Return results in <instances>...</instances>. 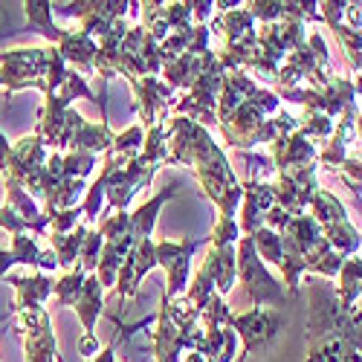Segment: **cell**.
I'll return each mask as SVG.
<instances>
[{"label":"cell","mask_w":362,"mask_h":362,"mask_svg":"<svg viewBox=\"0 0 362 362\" xmlns=\"http://www.w3.org/2000/svg\"><path fill=\"white\" fill-rule=\"evenodd\" d=\"M339 273H342V284L337 290V301H339V308L345 313H354V310H359L356 301H359V290H362L359 287V281H362V261H359V255L345 258Z\"/></svg>","instance_id":"cell-17"},{"label":"cell","mask_w":362,"mask_h":362,"mask_svg":"<svg viewBox=\"0 0 362 362\" xmlns=\"http://www.w3.org/2000/svg\"><path fill=\"white\" fill-rule=\"evenodd\" d=\"M73 308L78 310V316H81V322H84V334L93 337L96 319L102 316V284H99V279H96L93 273L84 279V287H81V293H78V298H76Z\"/></svg>","instance_id":"cell-16"},{"label":"cell","mask_w":362,"mask_h":362,"mask_svg":"<svg viewBox=\"0 0 362 362\" xmlns=\"http://www.w3.org/2000/svg\"><path fill=\"white\" fill-rule=\"evenodd\" d=\"M113 148V131L107 122H99V125H84L70 151H87V154H102V151H110Z\"/></svg>","instance_id":"cell-20"},{"label":"cell","mask_w":362,"mask_h":362,"mask_svg":"<svg viewBox=\"0 0 362 362\" xmlns=\"http://www.w3.org/2000/svg\"><path fill=\"white\" fill-rule=\"evenodd\" d=\"M168 197H174V189H163L157 197H151L148 203H142L134 215H128V221H131V240L151 238V232H154V223H157V212L163 209V203Z\"/></svg>","instance_id":"cell-18"},{"label":"cell","mask_w":362,"mask_h":362,"mask_svg":"<svg viewBox=\"0 0 362 362\" xmlns=\"http://www.w3.org/2000/svg\"><path fill=\"white\" fill-rule=\"evenodd\" d=\"M78 215H81V206H73V209H62V212H55V215L49 218L52 232H58V235L70 232V229L78 223Z\"/></svg>","instance_id":"cell-33"},{"label":"cell","mask_w":362,"mask_h":362,"mask_svg":"<svg viewBox=\"0 0 362 362\" xmlns=\"http://www.w3.org/2000/svg\"><path fill=\"white\" fill-rule=\"evenodd\" d=\"M203 244L200 238H189L183 244H171V240H160L154 244V255H157V267H163L168 273V287H165V298H180L189 284V269H192V255L194 250Z\"/></svg>","instance_id":"cell-6"},{"label":"cell","mask_w":362,"mask_h":362,"mask_svg":"<svg viewBox=\"0 0 362 362\" xmlns=\"http://www.w3.org/2000/svg\"><path fill=\"white\" fill-rule=\"evenodd\" d=\"M0 229H6V232H12V235H29L33 232V226H29L21 215H15L9 206H0ZM35 235V232H33Z\"/></svg>","instance_id":"cell-32"},{"label":"cell","mask_w":362,"mask_h":362,"mask_svg":"<svg viewBox=\"0 0 362 362\" xmlns=\"http://www.w3.org/2000/svg\"><path fill=\"white\" fill-rule=\"evenodd\" d=\"M250 238H252V247H255L258 258L276 264V267L281 264V235H279V232L261 226V229H255Z\"/></svg>","instance_id":"cell-23"},{"label":"cell","mask_w":362,"mask_h":362,"mask_svg":"<svg viewBox=\"0 0 362 362\" xmlns=\"http://www.w3.org/2000/svg\"><path fill=\"white\" fill-rule=\"evenodd\" d=\"M23 12H26L29 26L38 29V33H41L49 44L62 41L64 29H58L55 21H52V4H47V0H29V4H23Z\"/></svg>","instance_id":"cell-19"},{"label":"cell","mask_w":362,"mask_h":362,"mask_svg":"<svg viewBox=\"0 0 362 362\" xmlns=\"http://www.w3.org/2000/svg\"><path fill=\"white\" fill-rule=\"evenodd\" d=\"M9 281L18 287V305H15V310H41V305L52 293V281L47 279V273H38L33 279L12 276Z\"/></svg>","instance_id":"cell-15"},{"label":"cell","mask_w":362,"mask_h":362,"mask_svg":"<svg viewBox=\"0 0 362 362\" xmlns=\"http://www.w3.org/2000/svg\"><path fill=\"white\" fill-rule=\"evenodd\" d=\"M12 325L26 339V362H55L58 359L52 319L44 308L41 310H15Z\"/></svg>","instance_id":"cell-5"},{"label":"cell","mask_w":362,"mask_h":362,"mask_svg":"<svg viewBox=\"0 0 362 362\" xmlns=\"http://www.w3.org/2000/svg\"><path fill=\"white\" fill-rule=\"evenodd\" d=\"M203 273L212 279L215 284V293L223 298L232 287H235V279H238V267H235V247H212L203 261Z\"/></svg>","instance_id":"cell-14"},{"label":"cell","mask_w":362,"mask_h":362,"mask_svg":"<svg viewBox=\"0 0 362 362\" xmlns=\"http://www.w3.org/2000/svg\"><path fill=\"white\" fill-rule=\"evenodd\" d=\"M165 142L171 163H186L197 168L206 194L221 206V218H235L244 189L235 180V171L223 157V151L206 134V128H200L186 116H174L165 122Z\"/></svg>","instance_id":"cell-1"},{"label":"cell","mask_w":362,"mask_h":362,"mask_svg":"<svg viewBox=\"0 0 362 362\" xmlns=\"http://www.w3.org/2000/svg\"><path fill=\"white\" fill-rule=\"evenodd\" d=\"M223 76H226V70H223V64L218 62V55H215L212 62L206 64V70L200 73V78L192 84L189 93L174 105V113H189V116H194L192 122H200V128L218 122V93H221ZM189 116H186V119H189Z\"/></svg>","instance_id":"cell-3"},{"label":"cell","mask_w":362,"mask_h":362,"mask_svg":"<svg viewBox=\"0 0 362 362\" xmlns=\"http://www.w3.org/2000/svg\"><path fill=\"white\" fill-rule=\"evenodd\" d=\"M229 319L232 316H229L226 301L218 293H212V296H209V301L203 305L197 322H203V330H223V327H229Z\"/></svg>","instance_id":"cell-25"},{"label":"cell","mask_w":362,"mask_h":362,"mask_svg":"<svg viewBox=\"0 0 362 362\" xmlns=\"http://www.w3.org/2000/svg\"><path fill=\"white\" fill-rule=\"evenodd\" d=\"M84 238H87V226H78V229L64 232V235H58V232L49 235V244H52V252H55L58 267H73L76 264Z\"/></svg>","instance_id":"cell-21"},{"label":"cell","mask_w":362,"mask_h":362,"mask_svg":"<svg viewBox=\"0 0 362 362\" xmlns=\"http://www.w3.org/2000/svg\"><path fill=\"white\" fill-rule=\"evenodd\" d=\"M0 84L12 90L23 87H41L49 70V49H15V52H0Z\"/></svg>","instance_id":"cell-4"},{"label":"cell","mask_w":362,"mask_h":362,"mask_svg":"<svg viewBox=\"0 0 362 362\" xmlns=\"http://www.w3.org/2000/svg\"><path fill=\"white\" fill-rule=\"evenodd\" d=\"M96 52H99V44L84 35L81 29L78 33H64L62 41H58V55H62L64 64H73L78 76H90L93 73V62H96Z\"/></svg>","instance_id":"cell-13"},{"label":"cell","mask_w":362,"mask_h":362,"mask_svg":"<svg viewBox=\"0 0 362 362\" xmlns=\"http://www.w3.org/2000/svg\"><path fill=\"white\" fill-rule=\"evenodd\" d=\"M359 139V105H348L342 110V122L334 125V139L327 142V148L316 157L325 168L339 171V165L348 160V148Z\"/></svg>","instance_id":"cell-11"},{"label":"cell","mask_w":362,"mask_h":362,"mask_svg":"<svg viewBox=\"0 0 362 362\" xmlns=\"http://www.w3.org/2000/svg\"><path fill=\"white\" fill-rule=\"evenodd\" d=\"M316 157H319V151H316L313 139L305 136L301 131H293V134L276 139V142H273V151H269V160H273V168H276L279 174L305 168V165H313Z\"/></svg>","instance_id":"cell-10"},{"label":"cell","mask_w":362,"mask_h":362,"mask_svg":"<svg viewBox=\"0 0 362 362\" xmlns=\"http://www.w3.org/2000/svg\"><path fill=\"white\" fill-rule=\"evenodd\" d=\"M215 293V284H212V279H209L206 273H203V269H200V273L194 276V284H192V290H189V301H192V305L197 308V310H203V305H206V301H209V296H212Z\"/></svg>","instance_id":"cell-31"},{"label":"cell","mask_w":362,"mask_h":362,"mask_svg":"<svg viewBox=\"0 0 362 362\" xmlns=\"http://www.w3.org/2000/svg\"><path fill=\"white\" fill-rule=\"evenodd\" d=\"M334 33L339 35L342 47H345V55H348V64L359 73V33H354V29H348L345 23H337Z\"/></svg>","instance_id":"cell-30"},{"label":"cell","mask_w":362,"mask_h":362,"mask_svg":"<svg viewBox=\"0 0 362 362\" xmlns=\"http://www.w3.org/2000/svg\"><path fill=\"white\" fill-rule=\"evenodd\" d=\"M113 354H116V345L110 342V345H107L105 351H99V356H96L93 362H116V359H113Z\"/></svg>","instance_id":"cell-38"},{"label":"cell","mask_w":362,"mask_h":362,"mask_svg":"<svg viewBox=\"0 0 362 362\" xmlns=\"http://www.w3.org/2000/svg\"><path fill=\"white\" fill-rule=\"evenodd\" d=\"M186 362H212V359H206V356H203V354H194V351H192V354H189V359H186Z\"/></svg>","instance_id":"cell-39"},{"label":"cell","mask_w":362,"mask_h":362,"mask_svg":"<svg viewBox=\"0 0 362 362\" xmlns=\"http://www.w3.org/2000/svg\"><path fill=\"white\" fill-rule=\"evenodd\" d=\"M12 264H15V261H12V252H9V250H0V279L9 273V267H12Z\"/></svg>","instance_id":"cell-37"},{"label":"cell","mask_w":362,"mask_h":362,"mask_svg":"<svg viewBox=\"0 0 362 362\" xmlns=\"http://www.w3.org/2000/svg\"><path fill=\"white\" fill-rule=\"evenodd\" d=\"M215 4L212 0H197V4H192V18H197V23H203L209 15H212Z\"/></svg>","instance_id":"cell-36"},{"label":"cell","mask_w":362,"mask_h":362,"mask_svg":"<svg viewBox=\"0 0 362 362\" xmlns=\"http://www.w3.org/2000/svg\"><path fill=\"white\" fill-rule=\"evenodd\" d=\"M62 168L67 177L84 180L90 171L96 168V154H87V151H70L67 157H62Z\"/></svg>","instance_id":"cell-27"},{"label":"cell","mask_w":362,"mask_h":362,"mask_svg":"<svg viewBox=\"0 0 362 362\" xmlns=\"http://www.w3.org/2000/svg\"><path fill=\"white\" fill-rule=\"evenodd\" d=\"M157 267V255H154V244H151V238L145 240H134L125 261H122V269H119L116 276V298L119 301H128L136 296L142 279L148 269Z\"/></svg>","instance_id":"cell-9"},{"label":"cell","mask_w":362,"mask_h":362,"mask_svg":"<svg viewBox=\"0 0 362 362\" xmlns=\"http://www.w3.org/2000/svg\"><path fill=\"white\" fill-rule=\"evenodd\" d=\"M102 247H105V238L99 235V229H87V238H84V244H81V269L90 276V273H96V267H99V255H102Z\"/></svg>","instance_id":"cell-26"},{"label":"cell","mask_w":362,"mask_h":362,"mask_svg":"<svg viewBox=\"0 0 362 362\" xmlns=\"http://www.w3.org/2000/svg\"><path fill=\"white\" fill-rule=\"evenodd\" d=\"M142 142H145V128L142 125H134L125 134L113 136V151H119V154H139Z\"/></svg>","instance_id":"cell-29"},{"label":"cell","mask_w":362,"mask_h":362,"mask_svg":"<svg viewBox=\"0 0 362 362\" xmlns=\"http://www.w3.org/2000/svg\"><path fill=\"white\" fill-rule=\"evenodd\" d=\"M339 177H342V183L356 194L359 200V157H348L342 165H339Z\"/></svg>","instance_id":"cell-34"},{"label":"cell","mask_w":362,"mask_h":362,"mask_svg":"<svg viewBox=\"0 0 362 362\" xmlns=\"http://www.w3.org/2000/svg\"><path fill=\"white\" fill-rule=\"evenodd\" d=\"M84 279H87V273H84L81 267H76L73 273H67L62 281H55V284H52V290L58 293L55 305H58V308H73L76 298H78V293H81V287H84Z\"/></svg>","instance_id":"cell-24"},{"label":"cell","mask_w":362,"mask_h":362,"mask_svg":"<svg viewBox=\"0 0 362 362\" xmlns=\"http://www.w3.org/2000/svg\"><path fill=\"white\" fill-rule=\"evenodd\" d=\"M229 327L244 339V351L240 356L247 359V354H252L255 348H264L276 339L279 327H281V313L279 310H267V308H252L240 316L229 319Z\"/></svg>","instance_id":"cell-7"},{"label":"cell","mask_w":362,"mask_h":362,"mask_svg":"<svg viewBox=\"0 0 362 362\" xmlns=\"http://www.w3.org/2000/svg\"><path fill=\"white\" fill-rule=\"evenodd\" d=\"M134 84V93H136V107L145 128H154V125H165L168 122V113L174 105V90L160 81L157 76H145V78H131Z\"/></svg>","instance_id":"cell-8"},{"label":"cell","mask_w":362,"mask_h":362,"mask_svg":"<svg viewBox=\"0 0 362 362\" xmlns=\"http://www.w3.org/2000/svg\"><path fill=\"white\" fill-rule=\"evenodd\" d=\"M235 267L240 273V281H244L250 301L255 308H281L287 305V293L281 290V284L276 281L273 273L264 269V261L258 258L255 247H252V238H240V247H235Z\"/></svg>","instance_id":"cell-2"},{"label":"cell","mask_w":362,"mask_h":362,"mask_svg":"<svg viewBox=\"0 0 362 362\" xmlns=\"http://www.w3.org/2000/svg\"><path fill=\"white\" fill-rule=\"evenodd\" d=\"M244 212H240V226H238V232H244L247 238L255 232V229H261L264 226V215H267V209L273 206L276 200H273V183H261V180H247L244 186Z\"/></svg>","instance_id":"cell-12"},{"label":"cell","mask_w":362,"mask_h":362,"mask_svg":"<svg viewBox=\"0 0 362 362\" xmlns=\"http://www.w3.org/2000/svg\"><path fill=\"white\" fill-rule=\"evenodd\" d=\"M102 351V345H99V339H96V334L93 337H81L78 339V354H84V356H93V354H99Z\"/></svg>","instance_id":"cell-35"},{"label":"cell","mask_w":362,"mask_h":362,"mask_svg":"<svg viewBox=\"0 0 362 362\" xmlns=\"http://www.w3.org/2000/svg\"><path fill=\"white\" fill-rule=\"evenodd\" d=\"M310 209H313V221L319 226H334V223H345L348 215H345V206L325 189H316L313 197H310Z\"/></svg>","instance_id":"cell-22"},{"label":"cell","mask_w":362,"mask_h":362,"mask_svg":"<svg viewBox=\"0 0 362 362\" xmlns=\"http://www.w3.org/2000/svg\"><path fill=\"white\" fill-rule=\"evenodd\" d=\"M235 362H244V356H240V359H235Z\"/></svg>","instance_id":"cell-40"},{"label":"cell","mask_w":362,"mask_h":362,"mask_svg":"<svg viewBox=\"0 0 362 362\" xmlns=\"http://www.w3.org/2000/svg\"><path fill=\"white\" fill-rule=\"evenodd\" d=\"M238 160L247 165V171H250V180H261V183H264V177L276 174V168H273V160H269V157H264V154H255V151H238Z\"/></svg>","instance_id":"cell-28"}]
</instances>
